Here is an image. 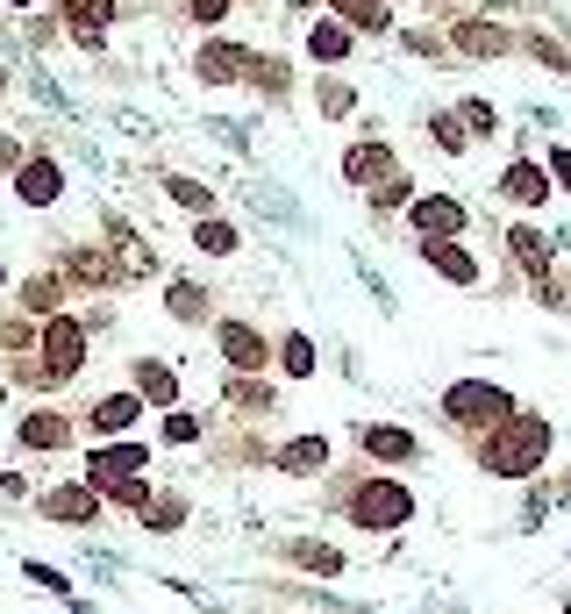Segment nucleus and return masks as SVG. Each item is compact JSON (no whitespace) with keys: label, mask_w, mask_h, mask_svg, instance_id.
<instances>
[{"label":"nucleus","mask_w":571,"mask_h":614,"mask_svg":"<svg viewBox=\"0 0 571 614\" xmlns=\"http://www.w3.org/2000/svg\"><path fill=\"white\" fill-rule=\"evenodd\" d=\"M22 579H36V586H43V593H72V579H65V572H57V564H36V558H29V564H22Z\"/></svg>","instance_id":"42"},{"label":"nucleus","mask_w":571,"mask_h":614,"mask_svg":"<svg viewBox=\"0 0 571 614\" xmlns=\"http://www.w3.org/2000/svg\"><path fill=\"white\" fill-rule=\"evenodd\" d=\"M14 8H29V0H14Z\"/></svg>","instance_id":"50"},{"label":"nucleus","mask_w":571,"mask_h":614,"mask_svg":"<svg viewBox=\"0 0 571 614\" xmlns=\"http://www.w3.org/2000/svg\"><path fill=\"white\" fill-rule=\"evenodd\" d=\"M286 564H300L308 579H343V550L322 543V536H293V543H279Z\"/></svg>","instance_id":"23"},{"label":"nucleus","mask_w":571,"mask_h":614,"mask_svg":"<svg viewBox=\"0 0 571 614\" xmlns=\"http://www.w3.org/2000/svg\"><path fill=\"white\" fill-rule=\"evenodd\" d=\"M250 86H258V94H286V57H272V51H250V72H244Z\"/></svg>","instance_id":"34"},{"label":"nucleus","mask_w":571,"mask_h":614,"mask_svg":"<svg viewBox=\"0 0 571 614\" xmlns=\"http://www.w3.org/2000/svg\"><path fill=\"white\" fill-rule=\"evenodd\" d=\"M14 443H22V451H65V443H72V414H57V408H29L22 429H14Z\"/></svg>","instance_id":"22"},{"label":"nucleus","mask_w":571,"mask_h":614,"mask_svg":"<svg viewBox=\"0 0 571 614\" xmlns=\"http://www.w3.org/2000/svg\"><path fill=\"white\" fill-rule=\"evenodd\" d=\"M550 193H558V186H550V164L543 158H515L500 172V201H515V207H550Z\"/></svg>","instance_id":"15"},{"label":"nucleus","mask_w":571,"mask_h":614,"mask_svg":"<svg viewBox=\"0 0 571 614\" xmlns=\"http://www.w3.org/2000/svg\"><path fill=\"white\" fill-rule=\"evenodd\" d=\"M515 408H521V400L507 394V386H493V379H450L443 394H435V414H443V429L464 443V451H472L486 429H500Z\"/></svg>","instance_id":"3"},{"label":"nucleus","mask_w":571,"mask_h":614,"mask_svg":"<svg viewBox=\"0 0 571 614\" xmlns=\"http://www.w3.org/2000/svg\"><path fill=\"white\" fill-rule=\"evenodd\" d=\"M164 314H172L179 328H207V322H215V287H201V279H172V287H164Z\"/></svg>","instance_id":"18"},{"label":"nucleus","mask_w":571,"mask_h":614,"mask_svg":"<svg viewBox=\"0 0 571 614\" xmlns=\"http://www.w3.org/2000/svg\"><path fill=\"white\" fill-rule=\"evenodd\" d=\"M150 472V443H137V437H115V443H100L94 457H86V486L108 500L122 478H143Z\"/></svg>","instance_id":"4"},{"label":"nucleus","mask_w":571,"mask_h":614,"mask_svg":"<svg viewBox=\"0 0 571 614\" xmlns=\"http://www.w3.org/2000/svg\"><path fill=\"white\" fill-rule=\"evenodd\" d=\"M272 472H286V478H328L336 472V443L314 429V437H286L279 451H272Z\"/></svg>","instance_id":"11"},{"label":"nucleus","mask_w":571,"mask_h":614,"mask_svg":"<svg viewBox=\"0 0 571 614\" xmlns=\"http://www.w3.org/2000/svg\"><path fill=\"white\" fill-rule=\"evenodd\" d=\"M222 400H229L236 422H265V414L279 408V386L265 379V371H229V379H222Z\"/></svg>","instance_id":"12"},{"label":"nucleus","mask_w":571,"mask_h":614,"mask_svg":"<svg viewBox=\"0 0 571 614\" xmlns=\"http://www.w3.org/2000/svg\"><path fill=\"white\" fill-rule=\"evenodd\" d=\"M386 172H400V164H394V143H386V137H365V143H351V151H343V179H351L357 193L379 186Z\"/></svg>","instance_id":"17"},{"label":"nucleus","mask_w":571,"mask_h":614,"mask_svg":"<svg viewBox=\"0 0 571 614\" xmlns=\"http://www.w3.org/2000/svg\"><path fill=\"white\" fill-rule=\"evenodd\" d=\"M521 51H529V57H536V65H543V72H571L564 43H558V36H543V29H529V36H521Z\"/></svg>","instance_id":"38"},{"label":"nucleus","mask_w":571,"mask_h":614,"mask_svg":"<svg viewBox=\"0 0 571 614\" xmlns=\"http://www.w3.org/2000/svg\"><path fill=\"white\" fill-rule=\"evenodd\" d=\"M408 51H414V57H443L450 36H435V29H408Z\"/></svg>","instance_id":"44"},{"label":"nucleus","mask_w":571,"mask_h":614,"mask_svg":"<svg viewBox=\"0 0 571 614\" xmlns=\"http://www.w3.org/2000/svg\"><path fill=\"white\" fill-rule=\"evenodd\" d=\"M336 515L365 536H400L414 521V486L400 472H343L336 478Z\"/></svg>","instance_id":"2"},{"label":"nucleus","mask_w":571,"mask_h":614,"mask_svg":"<svg viewBox=\"0 0 571 614\" xmlns=\"http://www.w3.org/2000/svg\"><path fill=\"white\" fill-rule=\"evenodd\" d=\"M308 57H314V65H343V57H351V29H343L336 14L308 22Z\"/></svg>","instance_id":"27"},{"label":"nucleus","mask_w":571,"mask_h":614,"mask_svg":"<svg viewBox=\"0 0 571 614\" xmlns=\"http://www.w3.org/2000/svg\"><path fill=\"white\" fill-rule=\"evenodd\" d=\"M550 443H558V422H550V414H536V408H515L500 429H486V437L472 443V464H478L486 478L529 486V478H543Z\"/></svg>","instance_id":"1"},{"label":"nucleus","mask_w":571,"mask_h":614,"mask_svg":"<svg viewBox=\"0 0 571 614\" xmlns=\"http://www.w3.org/2000/svg\"><path fill=\"white\" fill-rule=\"evenodd\" d=\"M36 351H43V379H72V371L86 365V322L79 314H51L43 322V336H36Z\"/></svg>","instance_id":"5"},{"label":"nucleus","mask_w":571,"mask_h":614,"mask_svg":"<svg viewBox=\"0 0 571 614\" xmlns=\"http://www.w3.org/2000/svg\"><path fill=\"white\" fill-rule=\"evenodd\" d=\"M328 8H336L343 29H371V36L394 29V8H386V0H328Z\"/></svg>","instance_id":"30"},{"label":"nucleus","mask_w":571,"mask_h":614,"mask_svg":"<svg viewBox=\"0 0 571 614\" xmlns=\"http://www.w3.org/2000/svg\"><path fill=\"white\" fill-rule=\"evenodd\" d=\"M450 115H457V122H464V137H493V129H507L493 100H457V108H450Z\"/></svg>","instance_id":"35"},{"label":"nucleus","mask_w":571,"mask_h":614,"mask_svg":"<svg viewBox=\"0 0 571 614\" xmlns=\"http://www.w3.org/2000/svg\"><path fill=\"white\" fill-rule=\"evenodd\" d=\"M408 229L414 236H464L472 229V207L457 193H414L408 201Z\"/></svg>","instance_id":"9"},{"label":"nucleus","mask_w":571,"mask_h":614,"mask_svg":"<svg viewBox=\"0 0 571 614\" xmlns=\"http://www.w3.org/2000/svg\"><path fill=\"white\" fill-rule=\"evenodd\" d=\"M14 301H22L29 314H43V322H51V314H65V279H57V272H29Z\"/></svg>","instance_id":"28"},{"label":"nucleus","mask_w":571,"mask_h":614,"mask_svg":"<svg viewBox=\"0 0 571 614\" xmlns=\"http://www.w3.org/2000/svg\"><path fill=\"white\" fill-rule=\"evenodd\" d=\"M158 437L172 443V451H186V443H201V437H207V422H201V414H186V408H172V414H164V429H158Z\"/></svg>","instance_id":"37"},{"label":"nucleus","mask_w":571,"mask_h":614,"mask_svg":"<svg viewBox=\"0 0 571 614\" xmlns=\"http://www.w3.org/2000/svg\"><path fill=\"white\" fill-rule=\"evenodd\" d=\"M137 422H143V400L129 394V386L122 394H100L94 408H86V429H94V437H129Z\"/></svg>","instance_id":"20"},{"label":"nucleus","mask_w":571,"mask_h":614,"mask_svg":"<svg viewBox=\"0 0 571 614\" xmlns=\"http://www.w3.org/2000/svg\"><path fill=\"white\" fill-rule=\"evenodd\" d=\"M150 493H158V486H150V472H143V478H122V486L108 493V507H122V515H143Z\"/></svg>","instance_id":"39"},{"label":"nucleus","mask_w":571,"mask_h":614,"mask_svg":"<svg viewBox=\"0 0 571 614\" xmlns=\"http://www.w3.org/2000/svg\"><path fill=\"white\" fill-rule=\"evenodd\" d=\"M272 365L286 371V379H314V371H322V351H314L308 328H286V336L272 343Z\"/></svg>","instance_id":"24"},{"label":"nucleus","mask_w":571,"mask_h":614,"mask_svg":"<svg viewBox=\"0 0 571 614\" xmlns=\"http://www.w3.org/2000/svg\"><path fill=\"white\" fill-rule=\"evenodd\" d=\"M115 0H65V22H72V36L86 43V51H100V36H108V22H115Z\"/></svg>","instance_id":"25"},{"label":"nucleus","mask_w":571,"mask_h":614,"mask_svg":"<svg viewBox=\"0 0 571 614\" xmlns=\"http://www.w3.org/2000/svg\"><path fill=\"white\" fill-rule=\"evenodd\" d=\"M215 351H222V365H229V371H265V365H272L265 328L244 322V314H222V322H215Z\"/></svg>","instance_id":"7"},{"label":"nucleus","mask_w":571,"mask_h":614,"mask_svg":"<svg viewBox=\"0 0 571 614\" xmlns=\"http://www.w3.org/2000/svg\"><path fill=\"white\" fill-rule=\"evenodd\" d=\"M186 14H193L201 29H222V22L236 14V0H186Z\"/></svg>","instance_id":"41"},{"label":"nucleus","mask_w":571,"mask_h":614,"mask_svg":"<svg viewBox=\"0 0 571 614\" xmlns=\"http://www.w3.org/2000/svg\"><path fill=\"white\" fill-rule=\"evenodd\" d=\"M164 193H172V201L186 207L193 222H201V215H215V186H201V179H186V172H164Z\"/></svg>","instance_id":"31"},{"label":"nucleus","mask_w":571,"mask_h":614,"mask_svg":"<svg viewBox=\"0 0 571 614\" xmlns=\"http://www.w3.org/2000/svg\"><path fill=\"white\" fill-rule=\"evenodd\" d=\"M0 351H29V322H0Z\"/></svg>","instance_id":"45"},{"label":"nucleus","mask_w":571,"mask_h":614,"mask_svg":"<svg viewBox=\"0 0 571 614\" xmlns=\"http://www.w3.org/2000/svg\"><path fill=\"white\" fill-rule=\"evenodd\" d=\"M0 287H8V265H0Z\"/></svg>","instance_id":"48"},{"label":"nucleus","mask_w":571,"mask_h":614,"mask_svg":"<svg viewBox=\"0 0 571 614\" xmlns=\"http://www.w3.org/2000/svg\"><path fill=\"white\" fill-rule=\"evenodd\" d=\"M193 250H201V258H236V250H244V229L222 222V215H201L193 222Z\"/></svg>","instance_id":"26"},{"label":"nucleus","mask_w":571,"mask_h":614,"mask_svg":"<svg viewBox=\"0 0 571 614\" xmlns=\"http://www.w3.org/2000/svg\"><path fill=\"white\" fill-rule=\"evenodd\" d=\"M414 258H422L429 272H443L450 287H464V293H472L478 279H486V265H478L472 250H464V236H414Z\"/></svg>","instance_id":"8"},{"label":"nucleus","mask_w":571,"mask_h":614,"mask_svg":"<svg viewBox=\"0 0 571 614\" xmlns=\"http://www.w3.org/2000/svg\"><path fill=\"white\" fill-rule=\"evenodd\" d=\"M550 186H558V193H571V143H550Z\"/></svg>","instance_id":"43"},{"label":"nucleus","mask_w":571,"mask_h":614,"mask_svg":"<svg viewBox=\"0 0 571 614\" xmlns=\"http://www.w3.org/2000/svg\"><path fill=\"white\" fill-rule=\"evenodd\" d=\"M507 258H515L521 272L536 279V287H543V279L558 272V265H550V236L536 229V222H515V229H507Z\"/></svg>","instance_id":"21"},{"label":"nucleus","mask_w":571,"mask_h":614,"mask_svg":"<svg viewBox=\"0 0 571 614\" xmlns=\"http://www.w3.org/2000/svg\"><path fill=\"white\" fill-rule=\"evenodd\" d=\"M250 72V51L244 43H229V36H207L201 51H193V79L201 86H236Z\"/></svg>","instance_id":"14"},{"label":"nucleus","mask_w":571,"mask_h":614,"mask_svg":"<svg viewBox=\"0 0 571 614\" xmlns=\"http://www.w3.org/2000/svg\"><path fill=\"white\" fill-rule=\"evenodd\" d=\"M429 143H435L443 158H464V151H472V137H464L457 115H429Z\"/></svg>","instance_id":"36"},{"label":"nucleus","mask_w":571,"mask_h":614,"mask_svg":"<svg viewBox=\"0 0 571 614\" xmlns=\"http://www.w3.org/2000/svg\"><path fill=\"white\" fill-rule=\"evenodd\" d=\"M0 172H22V151H14V137H0Z\"/></svg>","instance_id":"47"},{"label":"nucleus","mask_w":571,"mask_h":614,"mask_svg":"<svg viewBox=\"0 0 571 614\" xmlns=\"http://www.w3.org/2000/svg\"><path fill=\"white\" fill-rule=\"evenodd\" d=\"M408 201H414V179H408V172H386L379 186H365V207H371V215H394V207H408Z\"/></svg>","instance_id":"33"},{"label":"nucleus","mask_w":571,"mask_h":614,"mask_svg":"<svg viewBox=\"0 0 571 614\" xmlns=\"http://www.w3.org/2000/svg\"><path fill=\"white\" fill-rule=\"evenodd\" d=\"M186 515H193V500H186V493H150L143 529H150V536H172V529H186Z\"/></svg>","instance_id":"29"},{"label":"nucleus","mask_w":571,"mask_h":614,"mask_svg":"<svg viewBox=\"0 0 571 614\" xmlns=\"http://www.w3.org/2000/svg\"><path fill=\"white\" fill-rule=\"evenodd\" d=\"M65 279H72V287H115L122 272H115L100 250H72V258H65Z\"/></svg>","instance_id":"32"},{"label":"nucleus","mask_w":571,"mask_h":614,"mask_svg":"<svg viewBox=\"0 0 571 614\" xmlns=\"http://www.w3.org/2000/svg\"><path fill=\"white\" fill-rule=\"evenodd\" d=\"M450 51H457V57H472V65H493V57H507V51H515V36H507V29L493 22V14H472V22H457V29H450Z\"/></svg>","instance_id":"13"},{"label":"nucleus","mask_w":571,"mask_h":614,"mask_svg":"<svg viewBox=\"0 0 571 614\" xmlns=\"http://www.w3.org/2000/svg\"><path fill=\"white\" fill-rule=\"evenodd\" d=\"M357 451L371 472H400V464H422V437L400 422H357Z\"/></svg>","instance_id":"6"},{"label":"nucleus","mask_w":571,"mask_h":614,"mask_svg":"<svg viewBox=\"0 0 571 614\" xmlns=\"http://www.w3.org/2000/svg\"><path fill=\"white\" fill-rule=\"evenodd\" d=\"M14 201H22V207H57V201H65V172H57L51 158H22V172H14Z\"/></svg>","instance_id":"16"},{"label":"nucleus","mask_w":571,"mask_h":614,"mask_svg":"<svg viewBox=\"0 0 571 614\" xmlns=\"http://www.w3.org/2000/svg\"><path fill=\"white\" fill-rule=\"evenodd\" d=\"M564 614H571V593H564Z\"/></svg>","instance_id":"49"},{"label":"nucleus","mask_w":571,"mask_h":614,"mask_svg":"<svg viewBox=\"0 0 571 614\" xmlns=\"http://www.w3.org/2000/svg\"><path fill=\"white\" fill-rule=\"evenodd\" d=\"M129 394H137L143 408H179V371L164 365V357H137V365H129Z\"/></svg>","instance_id":"19"},{"label":"nucleus","mask_w":571,"mask_h":614,"mask_svg":"<svg viewBox=\"0 0 571 614\" xmlns=\"http://www.w3.org/2000/svg\"><path fill=\"white\" fill-rule=\"evenodd\" d=\"M0 493H8V500H22V493H29V478H22V472H0Z\"/></svg>","instance_id":"46"},{"label":"nucleus","mask_w":571,"mask_h":614,"mask_svg":"<svg viewBox=\"0 0 571 614\" xmlns=\"http://www.w3.org/2000/svg\"><path fill=\"white\" fill-rule=\"evenodd\" d=\"M564 558H571V550H564Z\"/></svg>","instance_id":"51"},{"label":"nucleus","mask_w":571,"mask_h":614,"mask_svg":"<svg viewBox=\"0 0 571 614\" xmlns=\"http://www.w3.org/2000/svg\"><path fill=\"white\" fill-rule=\"evenodd\" d=\"M36 507H43V521H57V529H94L108 500H100V493L86 486V478H72V486H51Z\"/></svg>","instance_id":"10"},{"label":"nucleus","mask_w":571,"mask_h":614,"mask_svg":"<svg viewBox=\"0 0 571 614\" xmlns=\"http://www.w3.org/2000/svg\"><path fill=\"white\" fill-rule=\"evenodd\" d=\"M314 108H322V115H351L357 94H351L343 79H314Z\"/></svg>","instance_id":"40"}]
</instances>
